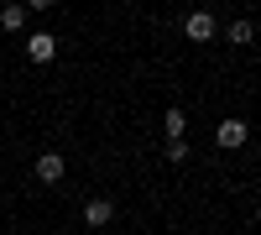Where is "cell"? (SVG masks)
I'll return each instance as SVG.
<instances>
[{
	"instance_id": "6",
	"label": "cell",
	"mask_w": 261,
	"mask_h": 235,
	"mask_svg": "<svg viewBox=\"0 0 261 235\" xmlns=\"http://www.w3.org/2000/svg\"><path fill=\"white\" fill-rule=\"evenodd\" d=\"M162 131H167V141H183V131H188V115L178 110V105H172V110L162 115Z\"/></svg>"
},
{
	"instance_id": "3",
	"label": "cell",
	"mask_w": 261,
	"mask_h": 235,
	"mask_svg": "<svg viewBox=\"0 0 261 235\" xmlns=\"http://www.w3.org/2000/svg\"><path fill=\"white\" fill-rule=\"evenodd\" d=\"M27 58H32V63H53V58H58V37H53V32H32V37H27Z\"/></svg>"
},
{
	"instance_id": "8",
	"label": "cell",
	"mask_w": 261,
	"mask_h": 235,
	"mask_svg": "<svg viewBox=\"0 0 261 235\" xmlns=\"http://www.w3.org/2000/svg\"><path fill=\"white\" fill-rule=\"evenodd\" d=\"M230 42H235V47H246V42H251V21H235V27H230Z\"/></svg>"
},
{
	"instance_id": "4",
	"label": "cell",
	"mask_w": 261,
	"mask_h": 235,
	"mask_svg": "<svg viewBox=\"0 0 261 235\" xmlns=\"http://www.w3.org/2000/svg\"><path fill=\"white\" fill-rule=\"evenodd\" d=\"M183 32H188V42H209L214 37V16L209 11H188L183 16Z\"/></svg>"
},
{
	"instance_id": "7",
	"label": "cell",
	"mask_w": 261,
	"mask_h": 235,
	"mask_svg": "<svg viewBox=\"0 0 261 235\" xmlns=\"http://www.w3.org/2000/svg\"><path fill=\"white\" fill-rule=\"evenodd\" d=\"M0 27H6V32H21V27H27V6H6V11H0Z\"/></svg>"
},
{
	"instance_id": "5",
	"label": "cell",
	"mask_w": 261,
	"mask_h": 235,
	"mask_svg": "<svg viewBox=\"0 0 261 235\" xmlns=\"http://www.w3.org/2000/svg\"><path fill=\"white\" fill-rule=\"evenodd\" d=\"M110 220H115V204L110 199H89V204H84V225H89V230H105Z\"/></svg>"
},
{
	"instance_id": "2",
	"label": "cell",
	"mask_w": 261,
	"mask_h": 235,
	"mask_svg": "<svg viewBox=\"0 0 261 235\" xmlns=\"http://www.w3.org/2000/svg\"><path fill=\"white\" fill-rule=\"evenodd\" d=\"M32 173H37V183H63V173H68V167H63V152H42L32 162Z\"/></svg>"
},
{
	"instance_id": "9",
	"label": "cell",
	"mask_w": 261,
	"mask_h": 235,
	"mask_svg": "<svg viewBox=\"0 0 261 235\" xmlns=\"http://www.w3.org/2000/svg\"><path fill=\"white\" fill-rule=\"evenodd\" d=\"M167 162L183 167V162H188V141H167Z\"/></svg>"
},
{
	"instance_id": "1",
	"label": "cell",
	"mask_w": 261,
	"mask_h": 235,
	"mask_svg": "<svg viewBox=\"0 0 261 235\" xmlns=\"http://www.w3.org/2000/svg\"><path fill=\"white\" fill-rule=\"evenodd\" d=\"M246 136H251V125H246L241 115H230V120H220V125H214V146H225V152L246 146Z\"/></svg>"
}]
</instances>
